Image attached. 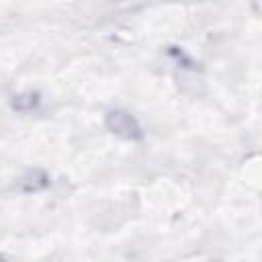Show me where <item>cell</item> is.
<instances>
[{"label": "cell", "instance_id": "1", "mask_svg": "<svg viewBox=\"0 0 262 262\" xmlns=\"http://www.w3.org/2000/svg\"><path fill=\"white\" fill-rule=\"evenodd\" d=\"M106 125H108L115 133H119V135H123V137H129V139H135V137L141 135L137 123H135L129 115L119 113V111L108 113V117H106Z\"/></svg>", "mask_w": 262, "mask_h": 262}]
</instances>
